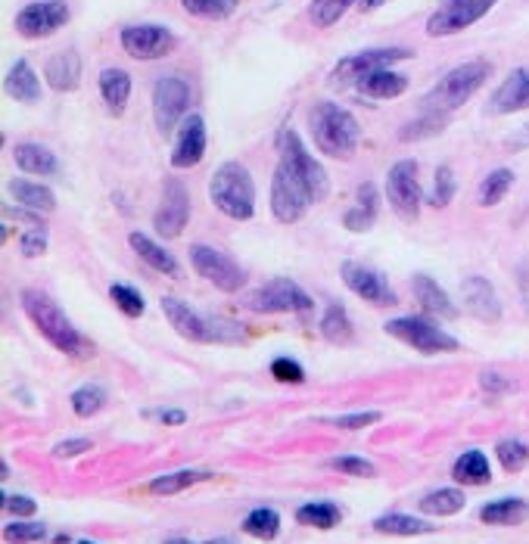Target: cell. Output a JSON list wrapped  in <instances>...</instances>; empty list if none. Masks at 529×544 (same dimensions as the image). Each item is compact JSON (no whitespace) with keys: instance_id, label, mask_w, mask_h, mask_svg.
<instances>
[{"instance_id":"obj_1","label":"cell","mask_w":529,"mask_h":544,"mask_svg":"<svg viewBox=\"0 0 529 544\" xmlns=\"http://www.w3.org/2000/svg\"><path fill=\"white\" fill-rule=\"evenodd\" d=\"M333 184L327 168L309 153L305 140L296 131H281L277 137V168L271 175L268 206L274 221L296 224L309 215L312 206L324 203Z\"/></svg>"},{"instance_id":"obj_2","label":"cell","mask_w":529,"mask_h":544,"mask_svg":"<svg viewBox=\"0 0 529 544\" xmlns=\"http://www.w3.org/2000/svg\"><path fill=\"white\" fill-rule=\"evenodd\" d=\"M19 305L25 311V318H29L35 324V330L50 342L53 349H57L60 355L72 358V361H88L97 355V346L94 339H88L85 333H81L72 321L69 314L63 311V305L47 296L44 290H35V286H29V290L19 293Z\"/></svg>"},{"instance_id":"obj_3","label":"cell","mask_w":529,"mask_h":544,"mask_svg":"<svg viewBox=\"0 0 529 544\" xmlns=\"http://www.w3.org/2000/svg\"><path fill=\"white\" fill-rule=\"evenodd\" d=\"M162 314L169 318L172 330L184 336L187 342H200V346H243L249 339V330L225 314L197 311L178 296H162Z\"/></svg>"},{"instance_id":"obj_4","label":"cell","mask_w":529,"mask_h":544,"mask_svg":"<svg viewBox=\"0 0 529 544\" xmlns=\"http://www.w3.org/2000/svg\"><path fill=\"white\" fill-rule=\"evenodd\" d=\"M309 131L327 159H352L361 147V125L352 112L333 100H318L309 109Z\"/></svg>"},{"instance_id":"obj_5","label":"cell","mask_w":529,"mask_h":544,"mask_svg":"<svg viewBox=\"0 0 529 544\" xmlns=\"http://www.w3.org/2000/svg\"><path fill=\"white\" fill-rule=\"evenodd\" d=\"M209 203L231 221L256 218V181L240 162H221L209 178Z\"/></svg>"},{"instance_id":"obj_6","label":"cell","mask_w":529,"mask_h":544,"mask_svg":"<svg viewBox=\"0 0 529 544\" xmlns=\"http://www.w3.org/2000/svg\"><path fill=\"white\" fill-rule=\"evenodd\" d=\"M489 78H492V63H486V60L461 63V66L449 69V72H445V75L433 84L430 94L421 100V106L430 109V112H455V109H461L473 94H477Z\"/></svg>"},{"instance_id":"obj_7","label":"cell","mask_w":529,"mask_h":544,"mask_svg":"<svg viewBox=\"0 0 529 544\" xmlns=\"http://www.w3.org/2000/svg\"><path fill=\"white\" fill-rule=\"evenodd\" d=\"M383 330L421 355H449V352L461 349V339L445 333L430 314H405V318H393L383 324Z\"/></svg>"},{"instance_id":"obj_8","label":"cell","mask_w":529,"mask_h":544,"mask_svg":"<svg viewBox=\"0 0 529 544\" xmlns=\"http://www.w3.org/2000/svg\"><path fill=\"white\" fill-rule=\"evenodd\" d=\"M193 84L184 75H159L153 84V122L162 137H172L190 116Z\"/></svg>"},{"instance_id":"obj_9","label":"cell","mask_w":529,"mask_h":544,"mask_svg":"<svg viewBox=\"0 0 529 544\" xmlns=\"http://www.w3.org/2000/svg\"><path fill=\"white\" fill-rule=\"evenodd\" d=\"M246 308L256 314H312L315 299L309 290L290 277H274L262 286H256L253 293H246Z\"/></svg>"},{"instance_id":"obj_10","label":"cell","mask_w":529,"mask_h":544,"mask_svg":"<svg viewBox=\"0 0 529 544\" xmlns=\"http://www.w3.org/2000/svg\"><path fill=\"white\" fill-rule=\"evenodd\" d=\"M190 265L206 283H212L221 293H240L246 286V271L237 265V259H231L228 252H221L215 246L206 243H193L190 246Z\"/></svg>"},{"instance_id":"obj_11","label":"cell","mask_w":529,"mask_h":544,"mask_svg":"<svg viewBox=\"0 0 529 544\" xmlns=\"http://www.w3.org/2000/svg\"><path fill=\"white\" fill-rule=\"evenodd\" d=\"M119 44L131 60L153 63V60H165V56L178 47V35L159 22H134L119 32Z\"/></svg>"},{"instance_id":"obj_12","label":"cell","mask_w":529,"mask_h":544,"mask_svg":"<svg viewBox=\"0 0 529 544\" xmlns=\"http://www.w3.org/2000/svg\"><path fill=\"white\" fill-rule=\"evenodd\" d=\"M411 56H414L411 47H371V50H361V53L343 56V60L333 66L330 81L340 84V88H355V81L361 75L377 72V69H393V66L411 60Z\"/></svg>"},{"instance_id":"obj_13","label":"cell","mask_w":529,"mask_h":544,"mask_svg":"<svg viewBox=\"0 0 529 544\" xmlns=\"http://www.w3.org/2000/svg\"><path fill=\"white\" fill-rule=\"evenodd\" d=\"M386 199H389V206L396 209V215H402L405 221H414L417 215H421L424 190H421V181H417V162L414 159H399V162L389 165Z\"/></svg>"},{"instance_id":"obj_14","label":"cell","mask_w":529,"mask_h":544,"mask_svg":"<svg viewBox=\"0 0 529 544\" xmlns=\"http://www.w3.org/2000/svg\"><path fill=\"white\" fill-rule=\"evenodd\" d=\"M72 19V10L66 0H32L16 13V32L25 41H41L57 35Z\"/></svg>"},{"instance_id":"obj_15","label":"cell","mask_w":529,"mask_h":544,"mask_svg":"<svg viewBox=\"0 0 529 544\" xmlns=\"http://www.w3.org/2000/svg\"><path fill=\"white\" fill-rule=\"evenodd\" d=\"M498 0H442V4L427 19V35L430 38H449L464 28L477 25Z\"/></svg>"},{"instance_id":"obj_16","label":"cell","mask_w":529,"mask_h":544,"mask_svg":"<svg viewBox=\"0 0 529 544\" xmlns=\"http://www.w3.org/2000/svg\"><path fill=\"white\" fill-rule=\"evenodd\" d=\"M190 224V193L187 184L178 178L162 181V199L153 212V231L162 240H178L184 234V227Z\"/></svg>"},{"instance_id":"obj_17","label":"cell","mask_w":529,"mask_h":544,"mask_svg":"<svg viewBox=\"0 0 529 544\" xmlns=\"http://www.w3.org/2000/svg\"><path fill=\"white\" fill-rule=\"evenodd\" d=\"M340 280L346 283L349 293H355L361 302H368L374 308H396L399 305V296L393 290V283L386 280L383 271L365 268V265H358V262H343L340 265Z\"/></svg>"},{"instance_id":"obj_18","label":"cell","mask_w":529,"mask_h":544,"mask_svg":"<svg viewBox=\"0 0 529 544\" xmlns=\"http://www.w3.org/2000/svg\"><path fill=\"white\" fill-rule=\"evenodd\" d=\"M209 150V128L200 112H190V116L181 122V128L175 131V147H172V168H193L206 159Z\"/></svg>"},{"instance_id":"obj_19","label":"cell","mask_w":529,"mask_h":544,"mask_svg":"<svg viewBox=\"0 0 529 544\" xmlns=\"http://www.w3.org/2000/svg\"><path fill=\"white\" fill-rule=\"evenodd\" d=\"M529 109V66L511 69L505 75V81L492 91L486 112L492 116H514V112H526Z\"/></svg>"},{"instance_id":"obj_20","label":"cell","mask_w":529,"mask_h":544,"mask_svg":"<svg viewBox=\"0 0 529 544\" xmlns=\"http://www.w3.org/2000/svg\"><path fill=\"white\" fill-rule=\"evenodd\" d=\"M81 75H85V63H81V56L78 50L66 47V50H57L47 60L44 66V81H47V88L50 91H57V94H72L81 88Z\"/></svg>"},{"instance_id":"obj_21","label":"cell","mask_w":529,"mask_h":544,"mask_svg":"<svg viewBox=\"0 0 529 544\" xmlns=\"http://www.w3.org/2000/svg\"><path fill=\"white\" fill-rule=\"evenodd\" d=\"M411 293H414L417 305H421V311L430 314V318H445V321L458 318V305L452 302V296L445 293L430 274H414L411 277Z\"/></svg>"},{"instance_id":"obj_22","label":"cell","mask_w":529,"mask_h":544,"mask_svg":"<svg viewBox=\"0 0 529 544\" xmlns=\"http://www.w3.org/2000/svg\"><path fill=\"white\" fill-rule=\"evenodd\" d=\"M377 215H380V190L371 181H361L355 190V206L346 209L343 215V227L352 234H368L377 224Z\"/></svg>"},{"instance_id":"obj_23","label":"cell","mask_w":529,"mask_h":544,"mask_svg":"<svg viewBox=\"0 0 529 544\" xmlns=\"http://www.w3.org/2000/svg\"><path fill=\"white\" fill-rule=\"evenodd\" d=\"M461 293H464L467 311H470L477 321L495 324V321L501 318V302H498V296H495V286H492L486 277H467L464 286H461Z\"/></svg>"},{"instance_id":"obj_24","label":"cell","mask_w":529,"mask_h":544,"mask_svg":"<svg viewBox=\"0 0 529 544\" xmlns=\"http://www.w3.org/2000/svg\"><path fill=\"white\" fill-rule=\"evenodd\" d=\"M4 91H7L10 100H16L22 106H35L44 97L41 78H38V72H35V66L29 60H16L7 69V75H4Z\"/></svg>"},{"instance_id":"obj_25","label":"cell","mask_w":529,"mask_h":544,"mask_svg":"<svg viewBox=\"0 0 529 544\" xmlns=\"http://www.w3.org/2000/svg\"><path fill=\"white\" fill-rule=\"evenodd\" d=\"M411 78L405 72H396V69H377V72H368L355 81V91L365 97V100H396L408 91Z\"/></svg>"},{"instance_id":"obj_26","label":"cell","mask_w":529,"mask_h":544,"mask_svg":"<svg viewBox=\"0 0 529 544\" xmlns=\"http://www.w3.org/2000/svg\"><path fill=\"white\" fill-rule=\"evenodd\" d=\"M13 162L19 165V171H25V175H32V178H57L63 171L57 153L47 150L44 143H32V140L16 143Z\"/></svg>"},{"instance_id":"obj_27","label":"cell","mask_w":529,"mask_h":544,"mask_svg":"<svg viewBox=\"0 0 529 544\" xmlns=\"http://www.w3.org/2000/svg\"><path fill=\"white\" fill-rule=\"evenodd\" d=\"M97 88H100V100L106 106L109 116H122L128 109V100H131V91H134V81L125 69L119 66H106L97 78Z\"/></svg>"},{"instance_id":"obj_28","label":"cell","mask_w":529,"mask_h":544,"mask_svg":"<svg viewBox=\"0 0 529 544\" xmlns=\"http://www.w3.org/2000/svg\"><path fill=\"white\" fill-rule=\"evenodd\" d=\"M128 246H131V252L141 259L147 268H153L156 274H165V277H181V265H178V259L175 255L165 249L162 243H156V240H150L144 231H131L128 234Z\"/></svg>"},{"instance_id":"obj_29","label":"cell","mask_w":529,"mask_h":544,"mask_svg":"<svg viewBox=\"0 0 529 544\" xmlns=\"http://www.w3.org/2000/svg\"><path fill=\"white\" fill-rule=\"evenodd\" d=\"M215 479L212 470H197V467H187V470H175V473H162L156 479L147 482V492L156 495V498H172V495H181L187 489H193V485L200 482H209Z\"/></svg>"},{"instance_id":"obj_30","label":"cell","mask_w":529,"mask_h":544,"mask_svg":"<svg viewBox=\"0 0 529 544\" xmlns=\"http://www.w3.org/2000/svg\"><path fill=\"white\" fill-rule=\"evenodd\" d=\"M10 196L22 209H32V212H57V193H53L47 184H38V181H29V178H16L7 184Z\"/></svg>"},{"instance_id":"obj_31","label":"cell","mask_w":529,"mask_h":544,"mask_svg":"<svg viewBox=\"0 0 529 544\" xmlns=\"http://www.w3.org/2000/svg\"><path fill=\"white\" fill-rule=\"evenodd\" d=\"M452 479L458 485H489L492 482V464L480 448H467L458 454V461L452 464Z\"/></svg>"},{"instance_id":"obj_32","label":"cell","mask_w":529,"mask_h":544,"mask_svg":"<svg viewBox=\"0 0 529 544\" xmlns=\"http://www.w3.org/2000/svg\"><path fill=\"white\" fill-rule=\"evenodd\" d=\"M529 517V504L523 498H498L480 507V523L486 526H520Z\"/></svg>"},{"instance_id":"obj_33","label":"cell","mask_w":529,"mask_h":544,"mask_svg":"<svg viewBox=\"0 0 529 544\" xmlns=\"http://www.w3.org/2000/svg\"><path fill=\"white\" fill-rule=\"evenodd\" d=\"M436 526L421 520V517H414V513H383V517L374 520V532L380 535H393V538H414V535H430Z\"/></svg>"},{"instance_id":"obj_34","label":"cell","mask_w":529,"mask_h":544,"mask_svg":"<svg viewBox=\"0 0 529 544\" xmlns=\"http://www.w3.org/2000/svg\"><path fill=\"white\" fill-rule=\"evenodd\" d=\"M296 523L327 532V529H337L343 523V510L333 501H305L296 507Z\"/></svg>"},{"instance_id":"obj_35","label":"cell","mask_w":529,"mask_h":544,"mask_svg":"<svg viewBox=\"0 0 529 544\" xmlns=\"http://www.w3.org/2000/svg\"><path fill=\"white\" fill-rule=\"evenodd\" d=\"M467 504L464 492L455 489V485H442V489H433L421 498V513L427 517H455Z\"/></svg>"},{"instance_id":"obj_36","label":"cell","mask_w":529,"mask_h":544,"mask_svg":"<svg viewBox=\"0 0 529 544\" xmlns=\"http://www.w3.org/2000/svg\"><path fill=\"white\" fill-rule=\"evenodd\" d=\"M321 336L330 339V342H337V346H346V342L355 339V327L349 321V314L340 302H330L321 314Z\"/></svg>"},{"instance_id":"obj_37","label":"cell","mask_w":529,"mask_h":544,"mask_svg":"<svg viewBox=\"0 0 529 544\" xmlns=\"http://www.w3.org/2000/svg\"><path fill=\"white\" fill-rule=\"evenodd\" d=\"M240 529L249 535V538H259V541H274L277 535H281V513H277L274 507H256L249 510Z\"/></svg>"},{"instance_id":"obj_38","label":"cell","mask_w":529,"mask_h":544,"mask_svg":"<svg viewBox=\"0 0 529 544\" xmlns=\"http://www.w3.org/2000/svg\"><path fill=\"white\" fill-rule=\"evenodd\" d=\"M445 128H449V112H430V109H424V116H417V119H411L408 125H402L399 140H405V143H414V140H433V137H439Z\"/></svg>"},{"instance_id":"obj_39","label":"cell","mask_w":529,"mask_h":544,"mask_svg":"<svg viewBox=\"0 0 529 544\" xmlns=\"http://www.w3.org/2000/svg\"><path fill=\"white\" fill-rule=\"evenodd\" d=\"M511 190H514V171L511 168H492L480 184V206L495 209Z\"/></svg>"},{"instance_id":"obj_40","label":"cell","mask_w":529,"mask_h":544,"mask_svg":"<svg viewBox=\"0 0 529 544\" xmlns=\"http://www.w3.org/2000/svg\"><path fill=\"white\" fill-rule=\"evenodd\" d=\"M69 402H72V411L78 414V417H94V414H100L103 408H106V402H109V395H106V389L103 386H97V383H85V386H78L72 395H69Z\"/></svg>"},{"instance_id":"obj_41","label":"cell","mask_w":529,"mask_h":544,"mask_svg":"<svg viewBox=\"0 0 529 544\" xmlns=\"http://www.w3.org/2000/svg\"><path fill=\"white\" fill-rule=\"evenodd\" d=\"M109 299H113V305L125 314V318H141V314L147 311V299H144V293L137 290L134 283H113L109 286Z\"/></svg>"},{"instance_id":"obj_42","label":"cell","mask_w":529,"mask_h":544,"mask_svg":"<svg viewBox=\"0 0 529 544\" xmlns=\"http://www.w3.org/2000/svg\"><path fill=\"white\" fill-rule=\"evenodd\" d=\"M355 4H361V0H312L309 22L315 28H330V25H337Z\"/></svg>"},{"instance_id":"obj_43","label":"cell","mask_w":529,"mask_h":544,"mask_svg":"<svg viewBox=\"0 0 529 544\" xmlns=\"http://www.w3.org/2000/svg\"><path fill=\"white\" fill-rule=\"evenodd\" d=\"M184 13L197 16V19H209V22H221L231 19L240 7V0H181Z\"/></svg>"},{"instance_id":"obj_44","label":"cell","mask_w":529,"mask_h":544,"mask_svg":"<svg viewBox=\"0 0 529 544\" xmlns=\"http://www.w3.org/2000/svg\"><path fill=\"white\" fill-rule=\"evenodd\" d=\"M495 457L505 473H520L529 464V445L520 439H501L495 445Z\"/></svg>"},{"instance_id":"obj_45","label":"cell","mask_w":529,"mask_h":544,"mask_svg":"<svg viewBox=\"0 0 529 544\" xmlns=\"http://www.w3.org/2000/svg\"><path fill=\"white\" fill-rule=\"evenodd\" d=\"M455 193H458V178H455L452 165H439V168H436V175H433L430 206H433V209H445V206H452Z\"/></svg>"},{"instance_id":"obj_46","label":"cell","mask_w":529,"mask_h":544,"mask_svg":"<svg viewBox=\"0 0 529 544\" xmlns=\"http://www.w3.org/2000/svg\"><path fill=\"white\" fill-rule=\"evenodd\" d=\"M47 523H35V520H13L4 526V541L7 544H38L47 541Z\"/></svg>"},{"instance_id":"obj_47","label":"cell","mask_w":529,"mask_h":544,"mask_svg":"<svg viewBox=\"0 0 529 544\" xmlns=\"http://www.w3.org/2000/svg\"><path fill=\"white\" fill-rule=\"evenodd\" d=\"M327 467L337 470V473H346V476H358V479L377 476V467L368 461V457H361V454H337V457H330Z\"/></svg>"},{"instance_id":"obj_48","label":"cell","mask_w":529,"mask_h":544,"mask_svg":"<svg viewBox=\"0 0 529 544\" xmlns=\"http://www.w3.org/2000/svg\"><path fill=\"white\" fill-rule=\"evenodd\" d=\"M47 246H50V237H47L44 221L41 224H32L29 231L19 234V252H22V259H41V255L47 252Z\"/></svg>"},{"instance_id":"obj_49","label":"cell","mask_w":529,"mask_h":544,"mask_svg":"<svg viewBox=\"0 0 529 544\" xmlns=\"http://www.w3.org/2000/svg\"><path fill=\"white\" fill-rule=\"evenodd\" d=\"M268 370H271V377H274L277 383H284V386H299V383H305V367H302L296 358H290V355H277V358L268 364Z\"/></svg>"},{"instance_id":"obj_50","label":"cell","mask_w":529,"mask_h":544,"mask_svg":"<svg viewBox=\"0 0 529 544\" xmlns=\"http://www.w3.org/2000/svg\"><path fill=\"white\" fill-rule=\"evenodd\" d=\"M0 510L10 513L16 520H32L38 513V501L29 495H10V492H0Z\"/></svg>"},{"instance_id":"obj_51","label":"cell","mask_w":529,"mask_h":544,"mask_svg":"<svg viewBox=\"0 0 529 544\" xmlns=\"http://www.w3.org/2000/svg\"><path fill=\"white\" fill-rule=\"evenodd\" d=\"M383 414L380 411H355V414H340V417H327L324 423L340 426V429H368L374 423H380Z\"/></svg>"},{"instance_id":"obj_52","label":"cell","mask_w":529,"mask_h":544,"mask_svg":"<svg viewBox=\"0 0 529 544\" xmlns=\"http://www.w3.org/2000/svg\"><path fill=\"white\" fill-rule=\"evenodd\" d=\"M91 448H94V442H91V439L75 436V439H63V442L53 445V457H60V461H69V457H81V454H88Z\"/></svg>"},{"instance_id":"obj_53","label":"cell","mask_w":529,"mask_h":544,"mask_svg":"<svg viewBox=\"0 0 529 544\" xmlns=\"http://www.w3.org/2000/svg\"><path fill=\"white\" fill-rule=\"evenodd\" d=\"M480 389H483L486 395H495V398H501V395L514 392V383H511L508 377L495 374V370H483V374H480Z\"/></svg>"},{"instance_id":"obj_54","label":"cell","mask_w":529,"mask_h":544,"mask_svg":"<svg viewBox=\"0 0 529 544\" xmlns=\"http://www.w3.org/2000/svg\"><path fill=\"white\" fill-rule=\"evenodd\" d=\"M141 417L144 420H159L162 426H184L187 423V411H181V408H144L141 411Z\"/></svg>"},{"instance_id":"obj_55","label":"cell","mask_w":529,"mask_h":544,"mask_svg":"<svg viewBox=\"0 0 529 544\" xmlns=\"http://www.w3.org/2000/svg\"><path fill=\"white\" fill-rule=\"evenodd\" d=\"M529 147V125H523L520 131H514L511 137H508V150H526Z\"/></svg>"},{"instance_id":"obj_56","label":"cell","mask_w":529,"mask_h":544,"mask_svg":"<svg viewBox=\"0 0 529 544\" xmlns=\"http://www.w3.org/2000/svg\"><path fill=\"white\" fill-rule=\"evenodd\" d=\"M200 544H240V541L231 538V535H215V538H206V541H200Z\"/></svg>"},{"instance_id":"obj_57","label":"cell","mask_w":529,"mask_h":544,"mask_svg":"<svg viewBox=\"0 0 529 544\" xmlns=\"http://www.w3.org/2000/svg\"><path fill=\"white\" fill-rule=\"evenodd\" d=\"M383 4H386V0H361V10L371 13V10H380Z\"/></svg>"},{"instance_id":"obj_58","label":"cell","mask_w":529,"mask_h":544,"mask_svg":"<svg viewBox=\"0 0 529 544\" xmlns=\"http://www.w3.org/2000/svg\"><path fill=\"white\" fill-rule=\"evenodd\" d=\"M50 544H75V541H72L66 532H60V535H53V538H50Z\"/></svg>"},{"instance_id":"obj_59","label":"cell","mask_w":529,"mask_h":544,"mask_svg":"<svg viewBox=\"0 0 529 544\" xmlns=\"http://www.w3.org/2000/svg\"><path fill=\"white\" fill-rule=\"evenodd\" d=\"M162 544H197V541H190V538H184V535H175V538H165Z\"/></svg>"},{"instance_id":"obj_60","label":"cell","mask_w":529,"mask_h":544,"mask_svg":"<svg viewBox=\"0 0 529 544\" xmlns=\"http://www.w3.org/2000/svg\"><path fill=\"white\" fill-rule=\"evenodd\" d=\"M0 479H10V464L0 461Z\"/></svg>"},{"instance_id":"obj_61","label":"cell","mask_w":529,"mask_h":544,"mask_svg":"<svg viewBox=\"0 0 529 544\" xmlns=\"http://www.w3.org/2000/svg\"><path fill=\"white\" fill-rule=\"evenodd\" d=\"M75 544H97V541H91V538H78Z\"/></svg>"}]
</instances>
